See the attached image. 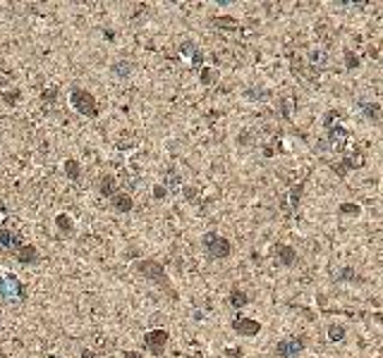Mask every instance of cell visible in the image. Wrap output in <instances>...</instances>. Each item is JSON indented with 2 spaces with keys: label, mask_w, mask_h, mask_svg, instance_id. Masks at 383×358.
Instances as JSON below:
<instances>
[{
  "label": "cell",
  "mask_w": 383,
  "mask_h": 358,
  "mask_svg": "<svg viewBox=\"0 0 383 358\" xmlns=\"http://www.w3.org/2000/svg\"><path fill=\"white\" fill-rule=\"evenodd\" d=\"M70 105L79 112V115L89 117V119L98 117V101H96L89 91H84V88H77V86H74V88L70 91Z\"/></svg>",
  "instance_id": "1"
},
{
  "label": "cell",
  "mask_w": 383,
  "mask_h": 358,
  "mask_svg": "<svg viewBox=\"0 0 383 358\" xmlns=\"http://www.w3.org/2000/svg\"><path fill=\"white\" fill-rule=\"evenodd\" d=\"M0 296L10 303L24 301L27 299V287L17 275L5 273V275H0Z\"/></svg>",
  "instance_id": "2"
},
{
  "label": "cell",
  "mask_w": 383,
  "mask_h": 358,
  "mask_svg": "<svg viewBox=\"0 0 383 358\" xmlns=\"http://www.w3.org/2000/svg\"><path fill=\"white\" fill-rule=\"evenodd\" d=\"M134 270L139 273L142 277H146L148 282H153V284H158V287H163V289H170V282H168V275H165V268L158 263V260H139L137 265H134Z\"/></svg>",
  "instance_id": "3"
},
{
  "label": "cell",
  "mask_w": 383,
  "mask_h": 358,
  "mask_svg": "<svg viewBox=\"0 0 383 358\" xmlns=\"http://www.w3.org/2000/svg\"><path fill=\"white\" fill-rule=\"evenodd\" d=\"M204 248H206V253L211 258H216V260H223V258H228L230 256V241L228 239H223L220 234H216V232H206L204 234Z\"/></svg>",
  "instance_id": "4"
},
{
  "label": "cell",
  "mask_w": 383,
  "mask_h": 358,
  "mask_svg": "<svg viewBox=\"0 0 383 358\" xmlns=\"http://www.w3.org/2000/svg\"><path fill=\"white\" fill-rule=\"evenodd\" d=\"M304 346H307V339L299 337V334H292V337L280 339L278 346H275V351H278V356L280 358H297L302 351H304Z\"/></svg>",
  "instance_id": "5"
},
{
  "label": "cell",
  "mask_w": 383,
  "mask_h": 358,
  "mask_svg": "<svg viewBox=\"0 0 383 358\" xmlns=\"http://www.w3.org/2000/svg\"><path fill=\"white\" fill-rule=\"evenodd\" d=\"M168 339H170V334L168 330H148L144 334V346H146L148 351L153 354V356H163V351H165V346H168Z\"/></svg>",
  "instance_id": "6"
},
{
  "label": "cell",
  "mask_w": 383,
  "mask_h": 358,
  "mask_svg": "<svg viewBox=\"0 0 383 358\" xmlns=\"http://www.w3.org/2000/svg\"><path fill=\"white\" fill-rule=\"evenodd\" d=\"M233 330L242 337H256L261 332V323L254 320V318H247V315H237L233 320Z\"/></svg>",
  "instance_id": "7"
},
{
  "label": "cell",
  "mask_w": 383,
  "mask_h": 358,
  "mask_svg": "<svg viewBox=\"0 0 383 358\" xmlns=\"http://www.w3.org/2000/svg\"><path fill=\"white\" fill-rule=\"evenodd\" d=\"M328 138H330V143H333V148L335 151H347V148H352L350 146V132L345 129V127H335V129H330L328 132Z\"/></svg>",
  "instance_id": "8"
},
{
  "label": "cell",
  "mask_w": 383,
  "mask_h": 358,
  "mask_svg": "<svg viewBox=\"0 0 383 358\" xmlns=\"http://www.w3.org/2000/svg\"><path fill=\"white\" fill-rule=\"evenodd\" d=\"M22 244H24V241H22V234H17V232H12V229H5V227L0 229V248L15 253Z\"/></svg>",
  "instance_id": "9"
},
{
  "label": "cell",
  "mask_w": 383,
  "mask_h": 358,
  "mask_svg": "<svg viewBox=\"0 0 383 358\" xmlns=\"http://www.w3.org/2000/svg\"><path fill=\"white\" fill-rule=\"evenodd\" d=\"M12 258H15L17 263H22V265H31V263L38 260V248L34 246V244H22V246L12 253Z\"/></svg>",
  "instance_id": "10"
},
{
  "label": "cell",
  "mask_w": 383,
  "mask_h": 358,
  "mask_svg": "<svg viewBox=\"0 0 383 358\" xmlns=\"http://www.w3.org/2000/svg\"><path fill=\"white\" fill-rule=\"evenodd\" d=\"M302 193H304V179H302V182H297L295 187L288 191V198H285V203H283L285 213H295L297 205H299V201H302Z\"/></svg>",
  "instance_id": "11"
},
{
  "label": "cell",
  "mask_w": 383,
  "mask_h": 358,
  "mask_svg": "<svg viewBox=\"0 0 383 358\" xmlns=\"http://www.w3.org/2000/svg\"><path fill=\"white\" fill-rule=\"evenodd\" d=\"M180 55L182 57H189V62H192V67H201V62H204V55H201V51L194 46V43H189V41H184L182 46H180Z\"/></svg>",
  "instance_id": "12"
},
{
  "label": "cell",
  "mask_w": 383,
  "mask_h": 358,
  "mask_svg": "<svg viewBox=\"0 0 383 358\" xmlns=\"http://www.w3.org/2000/svg\"><path fill=\"white\" fill-rule=\"evenodd\" d=\"M110 205H113V210L115 213H132V208H134V201H132V196L129 193H115L113 198H110Z\"/></svg>",
  "instance_id": "13"
},
{
  "label": "cell",
  "mask_w": 383,
  "mask_h": 358,
  "mask_svg": "<svg viewBox=\"0 0 383 358\" xmlns=\"http://www.w3.org/2000/svg\"><path fill=\"white\" fill-rule=\"evenodd\" d=\"M98 193H101L103 198H113V196L118 193V179H115L113 174H103L101 182H98Z\"/></svg>",
  "instance_id": "14"
},
{
  "label": "cell",
  "mask_w": 383,
  "mask_h": 358,
  "mask_svg": "<svg viewBox=\"0 0 383 358\" xmlns=\"http://www.w3.org/2000/svg\"><path fill=\"white\" fill-rule=\"evenodd\" d=\"M326 65H328V53L324 48H311L309 51V67L319 72V69H324Z\"/></svg>",
  "instance_id": "15"
},
{
  "label": "cell",
  "mask_w": 383,
  "mask_h": 358,
  "mask_svg": "<svg viewBox=\"0 0 383 358\" xmlns=\"http://www.w3.org/2000/svg\"><path fill=\"white\" fill-rule=\"evenodd\" d=\"M275 256H278V260L283 263V265H295L297 263V251L292 246H285V244H280V246L275 248Z\"/></svg>",
  "instance_id": "16"
},
{
  "label": "cell",
  "mask_w": 383,
  "mask_h": 358,
  "mask_svg": "<svg viewBox=\"0 0 383 358\" xmlns=\"http://www.w3.org/2000/svg\"><path fill=\"white\" fill-rule=\"evenodd\" d=\"M359 110L371 122H379L383 117V105H379V103H359Z\"/></svg>",
  "instance_id": "17"
},
{
  "label": "cell",
  "mask_w": 383,
  "mask_h": 358,
  "mask_svg": "<svg viewBox=\"0 0 383 358\" xmlns=\"http://www.w3.org/2000/svg\"><path fill=\"white\" fill-rule=\"evenodd\" d=\"M62 167H65V174H67L70 182H79V179H82V165H79L74 158H67Z\"/></svg>",
  "instance_id": "18"
},
{
  "label": "cell",
  "mask_w": 383,
  "mask_h": 358,
  "mask_svg": "<svg viewBox=\"0 0 383 358\" xmlns=\"http://www.w3.org/2000/svg\"><path fill=\"white\" fill-rule=\"evenodd\" d=\"M55 227H58V232H62V234H72L74 222H72V218L67 213H58L55 215Z\"/></svg>",
  "instance_id": "19"
},
{
  "label": "cell",
  "mask_w": 383,
  "mask_h": 358,
  "mask_svg": "<svg viewBox=\"0 0 383 358\" xmlns=\"http://www.w3.org/2000/svg\"><path fill=\"white\" fill-rule=\"evenodd\" d=\"M113 74L120 77V79H127V77L132 74V62H127V60H118V62H113Z\"/></svg>",
  "instance_id": "20"
},
{
  "label": "cell",
  "mask_w": 383,
  "mask_h": 358,
  "mask_svg": "<svg viewBox=\"0 0 383 358\" xmlns=\"http://www.w3.org/2000/svg\"><path fill=\"white\" fill-rule=\"evenodd\" d=\"M38 96H41V101H43L46 105H55V103H58L60 91H58V86H48V88H43Z\"/></svg>",
  "instance_id": "21"
},
{
  "label": "cell",
  "mask_w": 383,
  "mask_h": 358,
  "mask_svg": "<svg viewBox=\"0 0 383 358\" xmlns=\"http://www.w3.org/2000/svg\"><path fill=\"white\" fill-rule=\"evenodd\" d=\"M340 119H343V112L340 110H330V112H326V117H324V127L330 132V129H335V127H340Z\"/></svg>",
  "instance_id": "22"
},
{
  "label": "cell",
  "mask_w": 383,
  "mask_h": 358,
  "mask_svg": "<svg viewBox=\"0 0 383 358\" xmlns=\"http://www.w3.org/2000/svg\"><path fill=\"white\" fill-rule=\"evenodd\" d=\"M228 301H230V306H233V308H242V306H247V303H249V296H247L242 289H233Z\"/></svg>",
  "instance_id": "23"
},
{
  "label": "cell",
  "mask_w": 383,
  "mask_h": 358,
  "mask_svg": "<svg viewBox=\"0 0 383 358\" xmlns=\"http://www.w3.org/2000/svg\"><path fill=\"white\" fill-rule=\"evenodd\" d=\"M213 27L225 29V31H235V29H237V22L233 19V17H213Z\"/></svg>",
  "instance_id": "24"
},
{
  "label": "cell",
  "mask_w": 383,
  "mask_h": 358,
  "mask_svg": "<svg viewBox=\"0 0 383 358\" xmlns=\"http://www.w3.org/2000/svg\"><path fill=\"white\" fill-rule=\"evenodd\" d=\"M328 339H330V341H343V339H345V327H343V325H335V323L328 325Z\"/></svg>",
  "instance_id": "25"
},
{
  "label": "cell",
  "mask_w": 383,
  "mask_h": 358,
  "mask_svg": "<svg viewBox=\"0 0 383 358\" xmlns=\"http://www.w3.org/2000/svg\"><path fill=\"white\" fill-rule=\"evenodd\" d=\"M340 215H352V218H359L362 215V208L357 203H340Z\"/></svg>",
  "instance_id": "26"
},
{
  "label": "cell",
  "mask_w": 383,
  "mask_h": 358,
  "mask_svg": "<svg viewBox=\"0 0 383 358\" xmlns=\"http://www.w3.org/2000/svg\"><path fill=\"white\" fill-rule=\"evenodd\" d=\"M345 160H347V165H350V170H352V167H362V165H364V151L354 148V151H352V155H347Z\"/></svg>",
  "instance_id": "27"
},
{
  "label": "cell",
  "mask_w": 383,
  "mask_h": 358,
  "mask_svg": "<svg viewBox=\"0 0 383 358\" xmlns=\"http://www.w3.org/2000/svg\"><path fill=\"white\" fill-rule=\"evenodd\" d=\"M216 69L213 67H201V74H199V82L204 84V86H211V84L216 82Z\"/></svg>",
  "instance_id": "28"
},
{
  "label": "cell",
  "mask_w": 383,
  "mask_h": 358,
  "mask_svg": "<svg viewBox=\"0 0 383 358\" xmlns=\"http://www.w3.org/2000/svg\"><path fill=\"white\" fill-rule=\"evenodd\" d=\"M19 98H22V91H19V88H12V91H5V93H2V101H5V105H10V108H12Z\"/></svg>",
  "instance_id": "29"
},
{
  "label": "cell",
  "mask_w": 383,
  "mask_h": 358,
  "mask_svg": "<svg viewBox=\"0 0 383 358\" xmlns=\"http://www.w3.org/2000/svg\"><path fill=\"white\" fill-rule=\"evenodd\" d=\"M345 65H347V69H357L359 67V57L354 55L352 51H345Z\"/></svg>",
  "instance_id": "30"
},
{
  "label": "cell",
  "mask_w": 383,
  "mask_h": 358,
  "mask_svg": "<svg viewBox=\"0 0 383 358\" xmlns=\"http://www.w3.org/2000/svg\"><path fill=\"white\" fill-rule=\"evenodd\" d=\"M182 193H184V198H187L189 203H197V198H199V191H197L194 187H184Z\"/></svg>",
  "instance_id": "31"
},
{
  "label": "cell",
  "mask_w": 383,
  "mask_h": 358,
  "mask_svg": "<svg viewBox=\"0 0 383 358\" xmlns=\"http://www.w3.org/2000/svg\"><path fill=\"white\" fill-rule=\"evenodd\" d=\"M165 196H168V187H165V184H156V187H153V198L163 201Z\"/></svg>",
  "instance_id": "32"
},
{
  "label": "cell",
  "mask_w": 383,
  "mask_h": 358,
  "mask_svg": "<svg viewBox=\"0 0 383 358\" xmlns=\"http://www.w3.org/2000/svg\"><path fill=\"white\" fill-rule=\"evenodd\" d=\"M338 279H343V282H347V279H354V270L352 268H345L343 273H340V277Z\"/></svg>",
  "instance_id": "33"
},
{
  "label": "cell",
  "mask_w": 383,
  "mask_h": 358,
  "mask_svg": "<svg viewBox=\"0 0 383 358\" xmlns=\"http://www.w3.org/2000/svg\"><path fill=\"white\" fill-rule=\"evenodd\" d=\"M225 356L228 358H242V349H233V346H230V349H225Z\"/></svg>",
  "instance_id": "34"
},
{
  "label": "cell",
  "mask_w": 383,
  "mask_h": 358,
  "mask_svg": "<svg viewBox=\"0 0 383 358\" xmlns=\"http://www.w3.org/2000/svg\"><path fill=\"white\" fill-rule=\"evenodd\" d=\"M177 182H180V177H177L175 172H170V174H168V182H165V187H170V189H173V187H177Z\"/></svg>",
  "instance_id": "35"
},
{
  "label": "cell",
  "mask_w": 383,
  "mask_h": 358,
  "mask_svg": "<svg viewBox=\"0 0 383 358\" xmlns=\"http://www.w3.org/2000/svg\"><path fill=\"white\" fill-rule=\"evenodd\" d=\"M125 358H144L139 351H125Z\"/></svg>",
  "instance_id": "36"
},
{
  "label": "cell",
  "mask_w": 383,
  "mask_h": 358,
  "mask_svg": "<svg viewBox=\"0 0 383 358\" xmlns=\"http://www.w3.org/2000/svg\"><path fill=\"white\" fill-rule=\"evenodd\" d=\"M82 358H96V354H93L91 349H84V351H82Z\"/></svg>",
  "instance_id": "37"
},
{
  "label": "cell",
  "mask_w": 383,
  "mask_h": 358,
  "mask_svg": "<svg viewBox=\"0 0 383 358\" xmlns=\"http://www.w3.org/2000/svg\"><path fill=\"white\" fill-rule=\"evenodd\" d=\"M2 218H5V205L0 203V222H2Z\"/></svg>",
  "instance_id": "38"
},
{
  "label": "cell",
  "mask_w": 383,
  "mask_h": 358,
  "mask_svg": "<svg viewBox=\"0 0 383 358\" xmlns=\"http://www.w3.org/2000/svg\"><path fill=\"white\" fill-rule=\"evenodd\" d=\"M46 358H58V356H55V354H48V356H46Z\"/></svg>",
  "instance_id": "39"
}]
</instances>
